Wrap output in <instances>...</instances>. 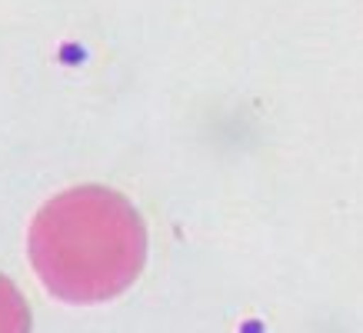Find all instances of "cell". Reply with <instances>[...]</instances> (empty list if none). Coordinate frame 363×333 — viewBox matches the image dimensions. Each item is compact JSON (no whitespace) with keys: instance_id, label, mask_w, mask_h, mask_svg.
Listing matches in <instances>:
<instances>
[{"instance_id":"obj_2","label":"cell","mask_w":363,"mask_h":333,"mask_svg":"<svg viewBox=\"0 0 363 333\" xmlns=\"http://www.w3.org/2000/svg\"><path fill=\"white\" fill-rule=\"evenodd\" d=\"M0 333H30L27 300L4 273H0Z\"/></svg>"},{"instance_id":"obj_1","label":"cell","mask_w":363,"mask_h":333,"mask_svg":"<svg viewBox=\"0 0 363 333\" xmlns=\"http://www.w3.org/2000/svg\"><path fill=\"white\" fill-rule=\"evenodd\" d=\"M30 264L54 297L100 303L121 297L140 277L147 230L133 203L107 187L57 193L30 223Z\"/></svg>"}]
</instances>
